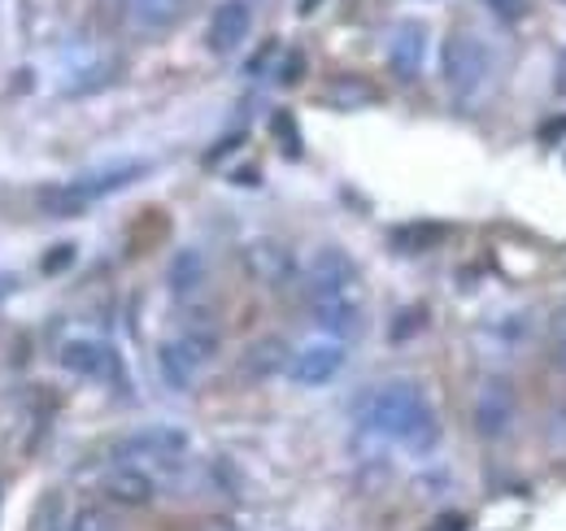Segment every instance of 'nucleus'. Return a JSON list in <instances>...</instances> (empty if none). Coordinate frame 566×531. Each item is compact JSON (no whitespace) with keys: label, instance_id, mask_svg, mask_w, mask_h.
<instances>
[{"label":"nucleus","instance_id":"nucleus-1","mask_svg":"<svg viewBox=\"0 0 566 531\" xmlns=\"http://www.w3.org/2000/svg\"><path fill=\"white\" fill-rule=\"evenodd\" d=\"M361 427L375 436L397 440L410 454H431L440 440V423L436 409L423 397L419 384H384L361 400Z\"/></svg>","mask_w":566,"mask_h":531},{"label":"nucleus","instance_id":"nucleus-2","mask_svg":"<svg viewBox=\"0 0 566 531\" xmlns=\"http://www.w3.org/2000/svg\"><path fill=\"white\" fill-rule=\"evenodd\" d=\"M440 74H444V87L449 96L462 105V110H475L489 87H493V74H496V58L493 49L471 35V31H453L440 49Z\"/></svg>","mask_w":566,"mask_h":531},{"label":"nucleus","instance_id":"nucleus-3","mask_svg":"<svg viewBox=\"0 0 566 531\" xmlns=\"http://www.w3.org/2000/svg\"><path fill=\"white\" fill-rule=\"evenodd\" d=\"M144 175H148V162H114V166L87 170V175H78V179H66V184L49 188V192L40 197V209H44L49 218H78V214L92 209L96 200L132 188Z\"/></svg>","mask_w":566,"mask_h":531},{"label":"nucleus","instance_id":"nucleus-4","mask_svg":"<svg viewBox=\"0 0 566 531\" xmlns=\"http://www.w3.org/2000/svg\"><path fill=\"white\" fill-rule=\"evenodd\" d=\"M188 458V431H179V427H166V423H157V427H140V431H132L127 440H118L114 445V462H132V466H179Z\"/></svg>","mask_w":566,"mask_h":531},{"label":"nucleus","instance_id":"nucleus-5","mask_svg":"<svg viewBox=\"0 0 566 531\" xmlns=\"http://www.w3.org/2000/svg\"><path fill=\"white\" fill-rule=\"evenodd\" d=\"M475 431L484 440H501L510 427H514V414H518V400H514V384L510 379H484L480 393H475Z\"/></svg>","mask_w":566,"mask_h":531},{"label":"nucleus","instance_id":"nucleus-6","mask_svg":"<svg viewBox=\"0 0 566 531\" xmlns=\"http://www.w3.org/2000/svg\"><path fill=\"white\" fill-rule=\"evenodd\" d=\"M57 357H62V366H66L71 375H78V379L114 384V379L123 375V357H118V348L105 344V340H66Z\"/></svg>","mask_w":566,"mask_h":531},{"label":"nucleus","instance_id":"nucleus-7","mask_svg":"<svg viewBox=\"0 0 566 531\" xmlns=\"http://www.w3.org/2000/svg\"><path fill=\"white\" fill-rule=\"evenodd\" d=\"M314 323L336 340H354L366 327V305H361V288H345V292H327L314 296Z\"/></svg>","mask_w":566,"mask_h":531},{"label":"nucleus","instance_id":"nucleus-8","mask_svg":"<svg viewBox=\"0 0 566 531\" xmlns=\"http://www.w3.org/2000/svg\"><path fill=\"white\" fill-rule=\"evenodd\" d=\"M423 62H427V27L415 22V18L397 22L388 31V66H392V74L401 83H415L423 74Z\"/></svg>","mask_w":566,"mask_h":531},{"label":"nucleus","instance_id":"nucleus-9","mask_svg":"<svg viewBox=\"0 0 566 531\" xmlns=\"http://www.w3.org/2000/svg\"><path fill=\"white\" fill-rule=\"evenodd\" d=\"M357 288V266L345 249H318L310 266H305V292L310 301L314 296H327V292H345Z\"/></svg>","mask_w":566,"mask_h":531},{"label":"nucleus","instance_id":"nucleus-10","mask_svg":"<svg viewBox=\"0 0 566 531\" xmlns=\"http://www.w3.org/2000/svg\"><path fill=\"white\" fill-rule=\"evenodd\" d=\"M249 31H253V9H249V0H222V4L213 9L210 31H206L210 53L231 58V53L249 40Z\"/></svg>","mask_w":566,"mask_h":531},{"label":"nucleus","instance_id":"nucleus-11","mask_svg":"<svg viewBox=\"0 0 566 531\" xmlns=\"http://www.w3.org/2000/svg\"><path fill=\"white\" fill-rule=\"evenodd\" d=\"M340 366H345V344L332 340V344H305V348L292 357L287 375H292V384H301V388H318V384L336 379Z\"/></svg>","mask_w":566,"mask_h":531},{"label":"nucleus","instance_id":"nucleus-12","mask_svg":"<svg viewBox=\"0 0 566 531\" xmlns=\"http://www.w3.org/2000/svg\"><path fill=\"white\" fill-rule=\"evenodd\" d=\"M101 492H105L109 501H118V506H148L153 492H157V479H153V470H144V466L114 462V470L101 479Z\"/></svg>","mask_w":566,"mask_h":531},{"label":"nucleus","instance_id":"nucleus-13","mask_svg":"<svg viewBox=\"0 0 566 531\" xmlns=\"http://www.w3.org/2000/svg\"><path fill=\"white\" fill-rule=\"evenodd\" d=\"M123 13L140 35H166L184 22L188 0H123Z\"/></svg>","mask_w":566,"mask_h":531},{"label":"nucleus","instance_id":"nucleus-14","mask_svg":"<svg viewBox=\"0 0 566 531\" xmlns=\"http://www.w3.org/2000/svg\"><path fill=\"white\" fill-rule=\"evenodd\" d=\"M244 262H249V274L258 279V283H266V288H283L292 274H296V262H292V253L275 244V240H253L249 249H244Z\"/></svg>","mask_w":566,"mask_h":531},{"label":"nucleus","instance_id":"nucleus-15","mask_svg":"<svg viewBox=\"0 0 566 531\" xmlns=\"http://www.w3.org/2000/svg\"><path fill=\"white\" fill-rule=\"evenodd\" d=\"M157 371H161V379H166L175 393H188V388L197 384V375H201V366H197L175 340H166V344L157 348Z\"/></svg>","mask_w":566,"mask_h":531},{"label":"nucleus","instance_id":"nucleus-16","mask_svg":"<svg viewBox=\"0 0 566 531\" xmlns=\"http://www.w3.org/2000/svg\"><path fill=\"white\" fill-rule=\"evenodd\" d=\"M166 283H170V292H175L179 301L197 296V292H201V283H206V258H201L197 249H184V253L170 262V274H166Z\"/></svg>","mask_w":566,"mask_h":531},{"label":"nucleus","instance_id":"nucleus-17","mask_svg":"<svg viewBox=\"0 0 566 531\" xmlns=\"http://www.w3.org/2000/svg\"><path fill=\"white\" fill-rule=\"evenodd\" d=\"M175 344H179V348H184V353H188V357H192V362L206 371V366L213 362V353H218V327H213L210 319L201 314L197 323H188L184 332L175 335Z\"/></svg>","mask_w":566,"mask_h":531},{"label":"nucleus","instance_id":"nucleus-18","mask_svg":"<svg viewBox=\"0 0 566 531\" xmlns=\"http://www.w3.org/2000/svg\"><path fill=\"white\" fill-rule=\"evenodd\" d=\"M283 366H292L287 353H283V340H258V344L249 348V357H244V371L258 375V379L275 375V371H283Z\"/></svg>","mask_w":566,"mask_h":531},{"label":"nucleus","instance_id":"nucleus-19","mask_svg":"<svg viewBox=\"0 0 566 531\" xmlns=\"http://www.w3.org/2000/svg\"><path fill=\"white\" fill-rule=\"evenodd\" d=\"M327 101H336L340 110H361V105L379 101V92H375L366 79H357V74H340V79L327 87Z\"/></svg>","mask_w":566,"mask_h":531},{"label":"nucleus","instance_id":"nucleus-20","mask_svg":"<svg viewBox=\"0 0 566 531\" xmlns=\"http://www.w3.org/2000/svg\"><path fill=\"white\" fill-rule=\"evenodd\" d=\"M440 236H444L440 227H406V231H392V244H401V253H423Z\"/></svg>","mask_w":566,"mask_h":531},{"label":"nucleus","instance_id":"nucleus-21","mask_svg":"<svg viewBox=\"0 0 566 531\" xmlns=\"http://www.w3.org/2000/svg\"><path fill=\"white\" fill-rule=\"evenodd\" d=\"M71 531H118V528H114L109 510H101V506H83V510L74 514Z\"/></svg>","mask_w":566,"mask_h":531},{"label":"nucleus","instance_id":"nucleus-22","mask_svg":"<svg viewBox=\"0 0 566 531\" xmlns=\"http://www.w3.org/2000/svg\"><path fill=\"white\" fill-rule=\"evenodd\" d=\"M35 531H71V528H62V501H57V497L40 506V514H35Z\"/></svg>","mask_w":566,"mask_h":531},{"label":"nucleus","instance_id":"nucleus-23","mask_svg":"<svg viewBox=\"0 0 566 531\" xmlns=\"http://www.w3.org/2000/svg\"><path fill=\"white\" fill-rule=\"evenodd\" d=\"M275 132L283 135V153H287V157H296V153H301V139H296V127L287 123V114L275 118Z\"/></svg>","mask_w":566,"mask_h":531},{"label":"nucleus","instance_id":"nucleus-24","mask_svg":"<svg viewBox=\"0 0 566 531\" xmlns=\"http://www.w3.org/2000/svg\"><path fill=\"white\" fill-rule=\"evenodd\" d=\"M493 13H501V18H518L523 13V0H484Z\"/></svg>","mask_w":566,"mask_h":531},{"label":"nucleus","instance_id":"nucleus-25","mask_svg":"<svg viewBox=\"0 0 566 531\" xmlns=\"http://www.w3.org/2000/svg\"><path fill=\"white\" fill-rule=\"evenodd\" d=\"M427 531H467V519L462 514H444V519H436Z\"/></svg>","mask_w":566,"mask_h":531},{"label":"nucleus","instance_id":"nucleus-26","mask_svg":"<svg viewBox=\"0 0 566 531\" xmlns=\"http://www.w3.org/2000/svg\"><path fill=\"white\" fill-rule=\"evenodd\" d=\"M549 440H554V445H558V449L566 454V409L558 414V418H554V427H549Z\"/></svg>","mask_w":566,"mask_h":531},{"label":"nucleus","instance_id":"nucleus-27","mask_svg":"<svg viewBox=\"0 0 566 531\" xmlns=\"http://www.w3.org/2000/svg\"><path fill=\"white\" fill-rule=\"evenodd\" d=\"M554 357H558V366L566 371V319L558 323V332H554Z\"/></svg>","mask_w":566,"mask_h":531},{"label":"nucleus","instance_id":"nucleus-28","mask_svg":"<svg viewBox=\"0 0 566 531\" xmlns=\"http://www.w3.org/2000/svg\"><path fill=\"white\" fill-rule=\"evenodd\" d=\"M66 262H71V244H62V253H57V258H44V270H62Z\"/></svg>","mask_w":566,"mask_h":531},{"label":"nucleus","instance_id":"nucleus-29","mask_svg":"<svg viewBox=\"0 0 566 531\" xmlns=\"http://www.w3.org/2000/svg\"><path fill=\"white\" fill-rule=\"evenodd\" d=\"M13 288H18V279H13V274H0V296H9Z\"/></svg>","mask_w":566,"mask_h":531}]
</instances>
